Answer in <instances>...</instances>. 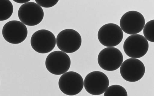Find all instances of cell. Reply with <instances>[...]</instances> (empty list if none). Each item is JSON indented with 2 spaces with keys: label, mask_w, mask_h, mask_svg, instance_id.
I'll list each match as a JSON object with an SVG mask.
<instances>
[{
  "label": "cell",
  "mask_w": 154,
  "mask_h": 96,
  "mask_svg": "<svg viewBox=\"0 0 154 96\" xmlns=\"http://www.w3.org/2000/svg\"><path fill=\"white\" fill-rule=\"evenodd\" d=\"M80 34L72 29H66L57 35L56 44L58 48L66 53H72L78 51L82 44Z\"/></svg>",
  "instance_id": "obj_1"
},
{
  "label": "cell",
  "mask_w": 154,
  "mask_h": 96,
  "mask_svg": "<svg viewBox=\"0 0 154 96\" xmlns=\"http://www.w3.org/2000/svg\"><path fill=\"white\" fill-rule=\"evenodd\" d=\"M44 16L42 8L37 3L32 2L23 4L18 11L19 20L28 26L38 25L43 20Z\"/></svg>",
  "instance_id": "obj_2"
},
{
  "label": "cell",
  "mask_w": 154,
  "mask_h": 96,
  "mask_svg": "<svg viewBox=\"0 0 154 96\" xmlns=\"http://www.w3.org/2000/svg\"><path fill=\"white\" fill-rule=\"evenodd\" d=\"M71 64L68 55L60 51L51 52L45 61L47 70L51 74L55 75H61L66 73L69 70Z\"/></svg>",
  "instance_id": "obj_3"
},
{
  "label": "cell",
  "mask_w": 154,
  "mask_h": 96,
  "mask_svg": "<svg viewBox=\"0 0 154 96\" xmlns=\"http://www.w3.org/2000/svg\"><path fill=\"white\" fill-rule=\"evenodd\" d=\"M56 44V37L50 31L42 29L38 30L32 34L31 44L33 49L40 54L50 52Z\"/></svg>",
  "instance_id": "obj_4"
},
{
  "label": "cell",
  "mask_w": 154,
  "mask_h": 96,
  "mask_svg": "<svg viewBox=\"0 0 154 96\" xmlns=\"http://www.w3.org/2000/svg\"><path fill=\"white\" fill-rule=\"evenodd\" d=\"M123 61L122 52L117 48L107 47L101 51L98 57V63L101 68L108 71L117 70Z\"/></svg>",
  "instance_id": "obj_5"
},
{
  "label": "cell",
  "mask_w": 154,
  "mask_h": 96,
  "mask_svg": "<svg viewBox=\"0 0 154 96\" xmlns=\"http://www.w3.org/2000/svg\"><path fill=\"white\" fill-rule=\"evenodd\" d=\"M59 86L60 90L64 94L74 96L78 94L82 90L84 81L82 77L76 72H66L60 76Z\"/></svg>",
  "instance_id": "obj_6"
},
{
  "label": "cell",
  "mask_w": 154,
  "mask_h": 96,
  "mask_svg": "<svg viewBox=\"0 0 154 96\" xmlns=\"http://www.w3.org/2000/svg\"><path fill=\"white\" fill-rule=\"evenodd\" d=\"M148 40L142 35H133L128 37L123 44L125 54L134 58H140L145 56L149 49Z\"/></svg>",
  "instance_id": "obj_7"
},
{
  "label": "cell",
  "mask_w": 154,
  "mask_h": 96,
  "mask_svg": "<svg viewBox=\"0 0 154 96\" xmlns=\"http://www.w3.org/2000/svg\"><path fill=\"white\" fill-rule=\"evenodd\" d=\"M98 38L103 46L113 47L119 45L123 38V33L121 28L116 24L109 23L103 26L99 30Z\"/></svg>",
  "instance_id": "obj_8"
},
{
  "label": "cell",
  "mask_w": 154,
  "mask_h": 96,
  "mask_svg": "<svg viewBox=\"0 0 154 96\" xmlns=\"http://www.w3.org/2000/svg\"><path fill=\"white\" fill-rule=\"evenodd\" d=\"M109 85L108 76L100 71L91 72L86 75L84 81V86L87 92L94 95L103 94Z\"/></svg>",
  "instance_id": "obj_9"
},
{
  "label": "cell",
  "mask_w": 154,
  "mask_h": 96,
  "mask_svg": "<svg viewBox=\"0 0 154 96\" xmlns=\"http://www.w3.org/2000/svg\"><path fill=\"white\" fill-rule=\"evenodd\" d=\"M27 28L22 22L13 20L5 24L2 35L5 40L14 44H20L25 40L28 35Z\"/></svg>",
  "instance_id": "obj_10"
},
{
  "label": "cell",
  "mask_w": 154,
  "mask_h": 96,
  "mask_svg": "<svg viewBox=\"0 0 154 96\" xmlns=\"http://www.w3.org/2000/svg\"><path fill=\"white\" fill-rule=\"evenodd\" d=\"M145 25V19L142 14L135 11L125 13L120 21V27L122 31L131 35L140 32Z\"/></svg>",
  "instance_id": "obj_11"
},
{
  "label": "cell",
  "mask_w": 154,
  "mask_h": 96,
  "mask_svg": "<svg viewBox=\"0 0 154 96\" xmlns=\"http://www.w3.org/2000/svg\"><path fill=\"white\" fill-rule=\"evenodd\" d=\"M145 70L143 62L134 58L125 60L120 66V69L122 78L130 82H135L140 80L145 74Z\"/></svg>",
  "instance_id": "obj_12"
},
{
  "label": "cell",
  "mask_w": 154,
  "mask_h": 96,
  "mask_svg": "<svg viewBox=\"0 0 154 96\" xmlns=\"http://www.w3.org/2000/svg\"><path fill=\"white\" fill-rule=\"evenodd\" d=\"M14 8L9 0H0V21H4L10 18L13 12Z\"/></svg>",
  "instance_id": "obj_13"
},
{
  "label": "cell",
  "mask_w": 154,
  "mask_h": 96,
  "mask_svg": "<svg viewBox=\"0 0 154 96\" xmlns=\"http://www.w3.org/2000/svg\"><path fill=\"white\" fill-rule=\"evenodd\" d=\"M104 93V96H128L126 89L119 85H113L109 86Z\"/></svg>",
  "instance_id": "obj_14"
},
{
  "label": "cell",
  "mask_w": 154,
  "mask_h": 96,
  "mask_svg": "<svg viewBox=\"0 0 154 96\" xmlns=\"http://www.w3.org/2000/svg\"><path fill=\"white\" fill-rule=\"evenodd\" d=\"M143 29L144 37L147 40L154 42V20L148 22Z\"/></svg>",
  "instance_id": "obj_15"
},
{
  "label": "cell",
  "mask_w": 154,
  "mask_h": 96,
  "mask_svg": "<svg viewBox=\"0 0 154 96\" xmlns=\"http://www.w3.org/2000/svg\"><path fill=\"white\" fill-rule=\"evenodd\" d=\"M35 2L41 7L45 8H50L54 6L59 1H39L35 0Z\"/></svg>",
  "instance_id": "obj_16"
},
{
  "label": "cell",
  "mask_w": 154,
  "mask_h": 96,
  "mask_svg": "<svg viewBox=\"0 0 154 96\" xmlns=\"http://www.w3.org/2000/svg\"><path fill=\"white\" fill-rule=\"evenodd\" d=\"M14 2L19 4H25L28 2L30 0H14Z\"/></svg>",
  "instance_id": "obj_17"
}]
</instances>
